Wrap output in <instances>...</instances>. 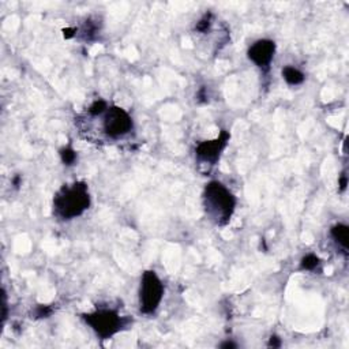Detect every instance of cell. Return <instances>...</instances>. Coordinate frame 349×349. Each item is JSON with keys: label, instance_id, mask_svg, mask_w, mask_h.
<instances>
[{"label": "cell", "instance_id": "obj_6", "mask_svg": "<svg viewBox=\"0 0 349 349\" xmlns=\"http://www.w3.org/2000/svg\"><path fill=\"white\" fill-rule=\"evenodd\" d=\"M228 139H229V134L227 131H223L221 135L216 138L214 141L202 142L197 147V156L203 161L214 164L220 158V154L227 145Z\"/></svg>", "mask_w": 349, "mask_h": 349}, {"label": "cell", "instance_id": "obj_10", "mask_svg": "<svg viewBox=\"0 0 349 349\" xmlns=\"http://www.w3.org/2000/svg\"><path fill=\"white\" fill-rule=\"evenodd\" d=\"M106 109H108V104L105 101H102V100H97L89 106L87 112L90 113L91 116H98V115H102Z\"/></svg>", "mask_w": 349, "mask_h": 349}, {"label": "cell", "instance_id": "obj_13", "mask_svg": "<svg viewBox=\"0 0 349 349\" xmlns=\"http://www.w3.org/2000/svg\"><path fill=\"white\" fill-rule=\"evenodd\" d=\"M49 314H51V310L48 309V307H41L37 315H38V317H48Z\"/></svg>", "mask_w": 349, "mask_h": 349}, {"label": "cell", "instance_id": "obj_14", "mask_svg": "<svg viewBox=\"0 0 349 349\" xmlns=\"http://www.w3.org/2000/svg\"><path fill=\"white\" fill-rule=\"evenodd\" d=\"M280 345H281V343H280V340L277 337H272L270 339V347H280Z\"/></svg>", "mask_w": 349, "mask_h": 349}, {"label": "cell", "instance_id": "obj_16", "mask_svg": "<svg viewBox=\"0 0 349 349\" xmlns=\"http://www.w3.org/2000/svg\"><path fill=\"white\" fill-rule=\"evenodd\" d=\"M345 187H347V177H343L341 179V190H345Z\"/></svg>", "mask_w": 349, "mask_h": 349}, {"label": "cell", "instance_id": "obj_5", "mask_svg": "<svg viewBox=\"0 0 349 349\" xmlns=\"http://www.w3.org/2000/svg\"><path fill=\"white\" fill-rule=\"evenodd\" d=\"M132 130V119L124 109L111 106L104 112V131L109 138H120Z\"/></svg>", "mask_w": 349, "mask_h": 349}, {"label": "cell", "instance_id": "obj_15", "mask_svg": "<svg viewBox=\"0 0 349 349\" xmlns=\"http://www.w3.org/2000/svg\"><path fill=\"white\" fill-rule=\"evenodd\" d=\"M221 348H236V344H233L231 341H227V343L221 344Z\"/></svg>", "mask_w": 349, "mask_h": 349}, {"label": "cell", "instance_id": "obj_2", "mask_svg": "<svg viewBox=\"0 0 349 349\" xmlns=\"http://www.w3.org/2000/svg\"><path fill=\"white\" fill-rule=\"evenodd\" d=\"M90 205V195L85 183H74L72 186H64L56 194L53 199V210L61 220H71L78 216Z\"/></svg>", "mask_w": 349, "mask_h": 349}, {"label": "cell", "instance_id": "obj_4", "mask_svg": "<svg viewBox=\"0 0 349 349\" xmlns=\"http://www.w3.org/2000/svg\"><path fill=\"white\" fill-rule=\"evenodd\" d=\"M85 321L101 339H109L120 332L123 326V319L113 310H97L91 314L85 315Z\"/></svg>", "mask_w": 349, "mask_h": 349}, {"label": "cell", "instance_id": "obj_3", "mask_svg": "<svg viewBox=\"0 0 349 349\" xmlns=\"http://www.w3.org/2000/svg\"><path fill=\"white\" fill-rule=\"evenodd\" d=\"M164 285L154 272L143 273L139 289V306L143 314H153L161 303Z\"/></svg>", "mask_w": 349, "mask_h": 349}, {"label": "cell", "instance_id": "obj_1", "mask_svg": "<svg viewBox=\"0 0 349 349\" xmlns=\"http://www.w3.org/2000/svg\"><path fill=\"white\" fill-rule=\"evenodd\" d=\"M203 205L210 220L218 225H225L235 212L236 198L220 182H210L203 192Z\"/></svg>", "mask_w": 349, "mask_h": 349}, {"label": "cell", "instance_id": "obj_12", "mask_svg": "<svg viewBox=\"0 0 349 349\" xmlns=\"http://www.w3.org/2000/svg\"><path fill=\"white\" fill-rule=\"evenodd\" d=\"M60 156H61V160H63V162L64 164H67V165H71L72 162L76 160V153L72 150V149H70V147H66V149H63L60 152Z\"/></svg>", "mask_w": 349, "mask_h": 349}, {"label": "cell", "instance_id": "obj_11", "mask_svg": "<svg viewBox=\"0 0 349 349\" xmlns=\"http://www.w3.org/2000/svg\"><path fill=\"white\" fill-rule=\"evenodd\" d=\"M318 265H319L318 257H315V255H313V254H310V255H306V257L302 259L300 268L303 269V270H314Z\"/></svg>", "mask_w": 349, "mask_h": 349}, {"label": "cell", "instance_id": "obj_9", "mask_svg": "<svg viewBox=\"0 0 349 349\" xmlns=\"http://www.w3.org/2000/svg\"><path fill=\"white\" fill-rule=\"evenodd\" d=\"M332 236L344 250L348 248V227H345V225H336L332 229Z\"/></svg>", "mask_w": 349, "mask_h": 349}, {"label": "cell", "instance_id": "obj_7", "mask_svg": "<svg viewBox=\"0 0 349 349\" xmlns=\"http://www.w3.org/2000/svg\"><path fill=\"white\" fill-rule=\"evenodd\" d=\"M276 44L272 40H258L248 49V57L258 67H268L273 60Z\"/></svg>", "mask_w": 349, "mask_h": 349}, {"label": "cell", "instance_id": "obj_8", "mask_svg": "<svg viewBox=\"0 0 349 349\" xmlns=\"http://www.w3.org/2000/svg\"><path fill=\"white\" fill-rule=\"evenodd\" d=\"M283 78L285 79V82H287L288 85H292V86H296V85H300V83H303L304 82L303 72L291 66H287L284 68Z\"/></svg>", "mask_w": 349, "mask_h": 349}]
</instances>
